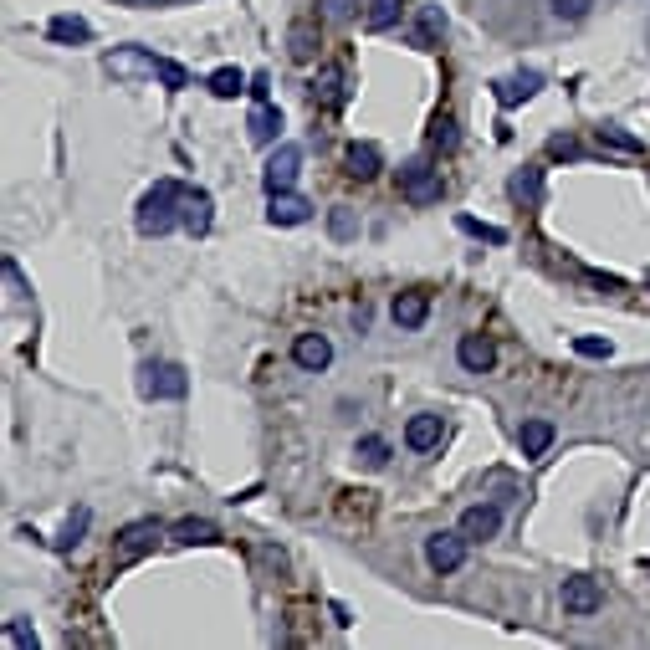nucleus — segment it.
<instances>
[{"mask_svg": "<svg viewBox=\"0 0 650 650\" xmlns=\"http://www.w3.org/2000/svg\"><path fill=\"white\" fill-rule=\"evenodd\" d=\"M180 215H185V185L159 180V185L139 200L134 226H139V236H169V231L180 226Z\"/></svg>", "mask_w": 650, "mask_h": 650, "instance_id": "1", "label": "nucleus"}, {"mask_svg": "<svg viewBox=\"0 0 650 650\" xmlns=\"http://www.w3.org/2000/svg\"><path fill=\"white\" fill-rule=\"evenodd\" d=\"M400 195H405L410 205H441V195H446L441 169L425 164V159H410V164L400 169Z\"/></svg>", "mask_w": 650, "mask_h": 650, "instance_id": "2", "label": "nucleus"}, {"mask_svg": "<svg viewBox=\"0 0 650 650\" xmlns=\"http://www.w3.org/2000/svg\"><path fill=\"white\" fill-rule=\"evenodd\" d=\"M466 543H471V538H466L461 528H456V533H430V538H425V563H430V574H441V579L456 574L461 563H466Z\"/></svg>", "mask_w": 650, "mask_h": 650, "instance_id": "3", "label": "nucleus"}, {"mask_svg": "<svg viewBox=\"0 0 650 650\" xmlns=\"http://www.w3.org/2000/svg\"><path fill=\"white\" fill-rule=\"evenodd\" d=\"M159 543V523L154 517H139V523H128L113 543V569H128V563H139L149 548Z\"/></svg>", "mask_w": 650, "mask_h": 650, "instance_id": "4", "label": "nucleus"}, {"mask_svg": "<svg viewBox=\"0 0 650 650\" xmlns=\"http://www.w3.org/2000/svg\"><path fill=\"white\" fill-rule=\"evenodd\" d=\"M139 395L144 400H185V369L180 364H144L139 369Z\"/></svg>", "mask_w": 650, "mask_h": 650, "instance_id": "5", "label": "nucleus"}, {"mask_svg": "<svg viewBox=\"0 0 650 650\" xmlns=\"http://www.w3.org/2000/svg\"><path fill=\"white\" fill-rule=\"evenodd\" d=\"M456 364L466 374H492L497 369V343L487 333H461L456 338Z\"/></svg>", "mask_w": 650, "mask_h": 650, "instance_id": "6", "label": "nucleus"}, {"mask_svg": "<svg viewBox=\"0 0 650 650\" xmlns=\"http://www.w3.org/2000/svg\"><path fill=\"white\" fill-rule=\"evenodd\" d=\"M599 610H604V589H599V579H589V574L563 579V615H599Z\"/></svg>", "mask_w": 650, "mask_h": 650, "instance_id": "7", "label": "nucleus"}, {"mask_svg": "<svg viewBox=\"0 0 650 650\" xmlns=\"http://www.w3.org/2000/svg\"><path fill=\"white\" fill-rule=\"evenodd\" d=\"M297 169H302V149H297V144H282V149L267 159V169H262V185H267V195L292 190V185H297Z\"/></svg>", "mask_w": 650, "mask_h": 650, "instance_id": "8", "label": "nucleus"}, {"mask_svg": "<svg viewBox=\"0 0 650 650\" xmlns=\"http://www.w3.org/2000/svg\"><path fill=\"white\" fill-rule=\"evenodd\" d=\"M292 364L308 369V374H323V369L333 364V343H328V333H297V338H292Z\"/></svg>", "mask_w": 650, "mask_h": 650, "instance_id": "9", "label": "nucleus"}, {"mask_svg": "<svg viewBox=\"0 0 650 650\" xmlns=\"http://www.w3.org/2000/svg\"><path fill=\"white\" fill-rule=\"evenodd\" d=\"M154 67H159V57H149L144 47H113V52L103 57V72H108V77H154Z\"/></svg>", "mask_w": 650, "mask_h": 650, "instance_id": "10", "label": "nucleus"}, {"mask_svg": "<svg viewBox=\"0 0 650 650\" xmlns=\"http://www.w3.org/2000/svg\"><path fill=\"white\" fill-rule=\"evenodd\" d=\"M461 533H466L471 543L497 538V533H502V507H497V502H476V507H466V512H461Z\"/></svg>", "mask_w": 650, "mask_h": 650, "instance_id": "11", "label": "nucleus"}, {"mask_svg": "<svg viewBox=\"0 0 650 650\" xmlns=\"http://www.w3.org/2000/svg\"><path fill=\"white\" fill-rule=\"evenodd\" d=\"M441 441H446V420H441V415L420 410V415L405 420V446H410V451H436Z\"/></svg>", "mask_w": 650, "mask_h": 650, "instance_id": "12", "label": "nucleus"}, {"mask_svg": "<svg viewBox=\"0 0 650 650\" xmlns=\"http://www.w3.org/2000/svg\"><path fill=\"white\" fill-rule=\"evenodd\" d=\"M389 318H395V328H405V333L425 328V318H430V292H400L395 302H389Z\"/></svg>", "mask_w": 650, "mask_h": 650, "instance_id": "13", "label": "nucleus"}, {"mask_svg": "<svg viewBox=\"0 0 650 650\" xmlns=\"http://www.w3.org/2000/svg\"><path fill=\"white\" fill-rule=\"evenodd\" d=\"M553 441H558V430H553V420H543V415H533V420L517 425V446H523V456H533V461L548 456Z\"/></svg>", "mask_w": 650, "mask_h": 650, "instance_id": "14", "label": "nucleus"}, {"mask_svg": "<svg viewBox=\"0 0 650 650\" xmlns=\"http://www.w3.org/2000/svg\"><path fill=\"white\" fill-rule=\"evenodd\" d=\"M308 215H313V205L302 200V195H292V190L267 195V221H272V226H302Z\"/></svg>", "mask_w": 650, "mask_h": 650, "instance_id": "15", "label": "nucleus"}, {"mask_svg": "<svg viewBox=\"0 0 650 650\" xmlns=\"http://www.w3.org/2000/svg\"><path fill=\"white\" fill-rule=\"evenodd\" d=\"M246 134H251V144H256V149L277 144V139H282V113H277L272 103H262V108H256V113L246 118Z\"/></svg>", "mask_w": 650, "mask_h": 650, "instance_id": "16", "label": "nucleus"}, {"mask_svg": "<svg viewBox=\"0 0 650 650\" xmlns=\"http://www.w3.org/2000/svg\"><path fill=\"white\" fill-rule=\"evenodd\" d=\"M343 169H349V180H374L384 169V159H379L374 144H349L343 149Z\"/></svg>", "mask_w": 650, "mask_h": 650, "instance_id": "17", "label": "nucleus"}, {"mask_svg": "<svg viewBox=\"0 0 650 650\" xmlns=\"http://www.w3.org/2000/svg\"><path fill=\"white\" fill-rule=\"evenodd\" d=\"M47 36L62 41V47H88V41H93V26L82 21V16H52V21H47Z\"/></svg>", "mask_w": 650, "mask_h": 650, "instance_id": "18", "label": "nucleus"}, {"mask_svg": "<svg viewBox=\"0 0 650 650\" xmlns=\"http://www.w3.org/2000/svg\"><path fill=\"white\" fill-rule=\"evenodd\" d=\"M410 11V0H369V11H364V26L369 31H395Z\"/></svg>", "mask_w": 650, "mask_h": 650, "instance_id": "19", "label": "nucleus"}, {"mask_svg": "<svg viewBox=\"0 0 650 650\" xmlns=\"http://www.w3.org/2000/svg\"><path fill=\"white\" fill-rule=\"evenodd\" d=\"M538 88H543V77H538V72H517L512 82H497V103H502V108L528 103V98H538Z\"/></svg>", "mask_w": 650, "mask_h": 650, "instance_id": "20", "label": "nucleus"}, {"mask_svg": "<svg viewBox=\"0 0 650 650\" xmlns=\"http://www.w3.org/2000/svg\"><path fill=\"white\" fill-rule=\"evenodd\" d=\"M175 543H221V528L210 523V517H180L175 528H169Z\"/></svg>", "mask_w": 650, "mask_h": 650, "instance_id": "21", "label": "nucleus"}, {"mask_svg": "<svg viewBox=\"0 0 650 650\" xmlns=\"http://www.w3.org/2000/svg\"><path fill=\"white\" fill-rule=\"evenodd\" d=\"M180 226L190 236H205L210 231V195L205 190H185V215H180Z\"/></svg>", "mask_w": 650, "mask_h": 650, "instance_id": "22", "label": "nucleus"}, {"mask_svg": "<svg viewBox=\"0 0 650 650\" xmlns=\"http://www.w3.org/2000/svg\"><path fill=\"white\" fill-rule=\"evenodd\" d=\"M318 47H323L318 31H313L308 21H297V26H292V36H287V52H292V62H313V57H318Z\"/></svg>", "mask_w": 650, "mask_h": 650, "instance_id": "23", "label": "nucleus"}, {"mask_svg": "<svg viewBox=\"0 0 650 650\" xmlns=\"http://www.w3.org/2000/svg\"><path fill=\"white\" fill-rule=\"evenodd\" d=\"M507 190H512V200H523V205H538V200H543V169H517Z\"/></svg>", "mask_w": 650, "mask_h": 650, "instance_id": "24", "label": "nucleus"}, {"mask_svg": "<svg viewBox=\"0 0 650 650\" xmlns=\"http://www.w3.org/2000/svg\"><path fill=\"white\" fill-rule=\"evenodd\" d=\"M205 88H210L215 98H236V93H246V72H241V67H215Z\"/></svg>", "mask_w": 650, "mask_h": 650, "instance_id": "25", "label": "nucleus"}, {"mask_svg": "<svg viewBox=\"0 0 650 650\" xmlns=\"http://www.w3.org/2000/svg\"><path fill=\"white\" fill-rule=\"evenodd\" d=\"M354 461H359L364 471H379V466L389 461V441H384V436H359V446H354Z\"/></svg>", "mask_w": 650, "mask_h": 650, "instance_id": "26", "label": "nucleus"}, {"mask_svg": "<svg viewBox=\"0 0 650 650\" xmlns=\"http://www.w3.org/2000/svg\"><path fill=\"white\" fill-rule=\"evenodd\" d=\"M456 144H461V134H456V118H451V113H436V118H430V149L451 154Z\"/></svg>", "mask_w": 650, "mask_h": 650, "instance_id": "27", "label": "nucleus"}, {"mask_svg": "<svg viewBox=\"0 0 650 650\" xmlns=\"http://www.w3.org/2000/svg\"><path fill=\"white\" fill-rule=\"evenodd\" d=\"M313 98H318V103H328V108H338V103H343V72H338V67H323V77L313 82Z\"/></svg>", "mask_w": 650, "mask_h": 650, "instance_id": "28", "label": "nucleus"}, {"mask_svg": "<svg viewBox=\"0 0 650 650\" xmlns=\"http://www.w3.org/2000/svg\"><path fill=\"white\" fill-rule=\"evenodd\" d=\"M328 231H333V241H354L359 236V215L349 205H333L328 210Z\"/></svg>", "mask_w": 650, "mask_h": 650, "instance_id": "29", "label": "nucleus"}, {"mask_svg": "<svg viewBox=\"0 0 650 650\" xmlns=\"http://www.w3.org/2000/svg\"><path fill=\"white\" fill-rule=\"evenodd\" d=\"M88 523H93V512H88V507H77V512L67 517V528H62L57 548H77V543H82V533H88Z\"/></svg>", "mask_w": 650, "mask_h": 650, "instance_id": "30", "label": "nucleus"}, {"mask_svg": "<svg viewBox=\"0 0 650 650\" xmlns=\"http://www.w3.org/2000/svg\"><path fill=\"white\" fill-rule=\"evenodd\" d=\"M436 36H446V16H441L436 6H430V11L420 16V26H415V47H430Z\"/></svg>", "mask_w": 650, "mask_h": 650, "instance_id": "31", "label": "nucleus"}, {"mask_svg": "<svg viewBox=\"0 0 650 650\" xmlns=\"http://www.w3.org/2000/svg\"><path fill=\"white\" fill-rule=\"evenodd\" d=\"M594 11V0H548V16L553 21H584Z\"/></svg>", "mask_w": 650, "mask_h": 650, "instance_id": "32", "label": "nucleus"}, {"mask_svg": "<svg viewBox=\"0 0 650 650\" xmlns=\"http://www.w3.org/2000/svg\"><path fill=\"white\" fill-rule=\"evenodd\" d=\"M466 236H482V241H492V246H507V231L502 226H487V221H476V215H461V221H456Z\"/></svg>", "mask_w": 650, "mask_h": 650, "instance_id": "33", "label": "nucleus"}, {"mask_svg": "<svg viewBox=\"0 0 650 650\" xmlns=\"http://www.w3.org/2000/svg\"><path fill=\"white\" fill-rule=\"evenodd\" d=\"M154 77L164 82V88H175V93H180V88H190V82H195V77H190V72H185L180 62H169V57H159V67H154Z\"/></svg>", "mask_w": 650, "mask_h": 650, "instance_id": "34", "label": "nucleus"}, {"mask_svg": "<svg viewBox=\"0 0 650 650\" xmlns=\"http://www.w3.org/2000/svg\"><path fill=\"white\" fill-rule=\"evenodd\" d=\"M599 144H615V149H625V154H645V144H640L635 134H625V128H615V123L599 128Z\"/></svg>", "mask_w": 650, "mask_h": 650, "instance_id": "35", "label": "nucleus"}, {"mask_svg": "<svg viewBox=\"0 0 650 650\" xmlns=\"http://www.w3.org/2000/svg\"><path fill=\"white\" fill-rule=\"evenodd\" d=\"M574 354H579V359H610L615 343H610V338H574Z\"/></svg>", "mask_w": 650, "mask_h": 650, "instance_id": "36", "label": "nucleus"}, {"mask_svg": "<svg viewBox=\"0 0 650 650\" xmlns=\"http://www.w3.org/2000/svg\"><path fill=\"white\" fill-rule=\"evenodd\" d=\"M354 6H359V0H318V16L323 21H349Z\"/></svg>", "mask_w": 650, "mask_h": 650, "instance_id": "37", "label": "nucleus"}, {"mask_svg": "<svg viewBox=\"0 0 650 650\" xmlns=\"http://www.w3.org/2000/svg\"><path fill=\"white\" fill-rule=\"evenodd\" d=\"M6 640H11V645H26V650H31V645H36V630H31L26 620H11V625H6Z\"/></svg>", "mask_w": 650, "mask_h": 650, "instance_id": "38", "label": "nucleus"}, {"mask_svg": "<svg viewBox=\"0 0 650 650\" xmlns=\"http://www.w3.org/2000/svg\"><path fill=\"white\" fill-rule=\"evenodd\" d=\"M548 154H553V159H584V149H579L574 139H553V144H548Z\"/></svg>", "mask_w": 650, "mask_h": 650, "instance_id": "39", "label": "nucleus"}, {"mask_svg": "<svg viewBox=\"0 0 650 650\" xmlns=\"http://www.w3.org/2000/svg\"><path fill=\"white\" fill-rule=\"evenodd\" d=\"M645 287H650V272H645Z\"/></svg>", "mask_w": 650, "mask_h": 650, "instance_id": "40", "label": "nucleus"}]
</instances>
